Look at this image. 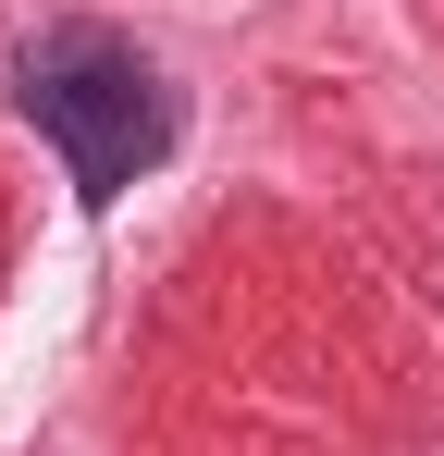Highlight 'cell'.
Masks as SVG:
<instances>
[{"mask_svg":"<svg viewBox=\"0 0 444 456\" xmlns=\"http://www.w3.org/2000/svg\"><path fill=\"white\" fill-rule=\"evenodd\" d=\"M12 99H25V124L62 149V173L86 198H124L148 160L173 149V86L148 62L136 37H111V25H37L25 50H12Z\"/></svg>","mask_w":444,"mask_h":456,"instance_id":"6da1fadb","label":"cell"}]
</instances>
